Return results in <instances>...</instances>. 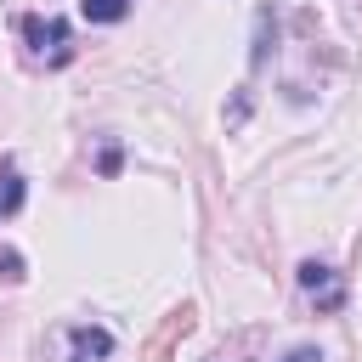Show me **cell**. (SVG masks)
Instances as JSON below:
<instances>
[{
  "label": "cell",
  "instance_id": "cell-1",
  "mask_svg": "<svg viewBox=\"0 0 362 362\" xmlns=\"http://www.w3.org/2000/svg\"><path fill=\"white\" fill-rule=\"evenodd\" d=\"M17 28H23L34 62H45V68H68L74 62V28L62 17H23Z\"/></svg>",
  "mask_w": 362,
  "mask_h": 362
},
{
  "label": "cell",
  "instance_id": "cell-2",
  "mask_svg": "<svg viewBox=\"0 0 362 362\" xmlns=\"http://www.w3.org/2000/svg\"><path fill=\"white\" fill-rule=\"evenodd\" d=\"M192 322H198V311H192V305H175V311L158 322V334L141 345V362H170V351H175V345L192 334Z\"/></svg>",
  "mask_w": 362,
  "mask_h": 362
},
{
  "label": "cell",
  "instance_id": "cell-3",
  "mask_svg": "<svg viewBox=\"0 0 362 362\" xmlns=\"http://www.w3.org/2000/svg\"><path fill=\"white\" fill-rule=\"evenodd\" d=\"M300 283H305V294L317 300V311H339V305H345V288H339V277H334L328 266L305 260V266H300Z\"/></svg>",
  "mask_w": 362,
  "mask_h": 362
},
{
  "label": "cell",
  "instance_id": "cell-4",
  "mask_svg": "<svg viewBox=\"0 0 362 362\" xmlns=\"http://www.w3.org/2000/svg\"><path fill=\"white\" fill-rule=\"evenodd\" d=\"M107 351H113L107 328H74V362H102Z\"/></svg>",
  "mask_w": 362,
  "mask_h": 362
},
{
  "label": "cell",
  "instance_id": "cell-5",
  "mask_svg": "<svg viewBox=\"0 0 362 362\" xmlns=\"http://www.w3.org/2000/svg\"><path fill=\"white\" fill-rule=\"evenodd\" d=\"M17 209H23V175H17L11 158H0V221L17 215Z\"/></svg>",
  "mask_w": 362,
  "mask_h": 362
},
{
  "label": "cell",
  "instance_id": "cell-6",
  "mask_svg": "<svg viewBox=\"0 0 362 362\" xmlns=\"http://www.w3.org/2000/svg\"><path fill=\"white\" fill-rule=\"evenodd\" d=\"M79 11H85L90 23H119V17L130 11V0H79Z\"/></svg>",
  "mask_w": 362,
  "mask_h": 362
},
{
  "label": "cell",
  "instance_id": "cell-7",
  "mask_svg": "<svg viewBox=\"0 0 362 362\" xmlns=\"http://www.w3.org/2000/svg\"><path fill=\"white\" fill-rule=\"evenodd\" d=\"M0 277L6 283H23V255L17 249H0Z\"/></svg>",
  "mask_w": 362,
  "mask_h": 362
},
{
  "label": "cell",
  "instance_id": "cell-8",
  "mask_svg": "<svg viewBox=\"0 0 362 362\" xmlns=\"http://www.w3.org/2000/svg\"><path fill=\"white\" fill-rule=\"evenodd\" d=\"M283 362H322V351H317V345H294Z\"/></svg>",
  "mask_w": 362,
  "mask_h": 362
}]
</instances>
